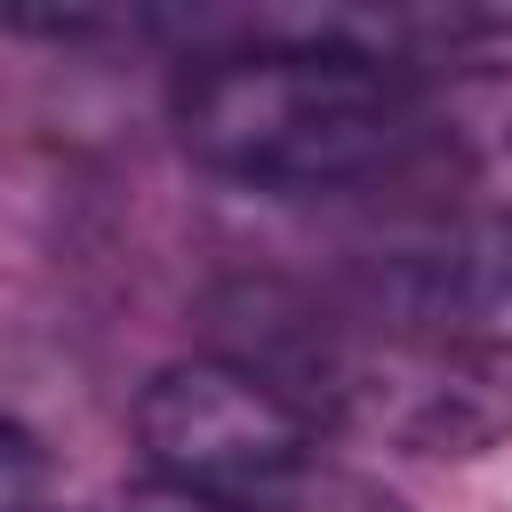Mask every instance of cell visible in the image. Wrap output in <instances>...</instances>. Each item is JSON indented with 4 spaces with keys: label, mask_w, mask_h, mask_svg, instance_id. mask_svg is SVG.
Returning a JSON list of instances; mask_svg holds the SVG:
<instances>
[{
    "label": "cell",
    "mask_w": 512,
    "mask_h": 512,
    "mask_svg": "<svg viewBox=\"0 0 512 512\" xmlns=\"http://www.w3.org/2000/svg\"><path fill=\"white\" fill-rule=\"evenodd\" d=\"M416 80L360 48H208L168 80V128L192 168L256 192H344L416 176Z\"/></svg>",
    "instance_id": "cell-1"
},
{
    "label": "cell",
    "mask_w": 512,
    "mask_h": 512,
    "mask_svg": "<svg viewBox=\"0 0 512 512\" xmlns=\"http://www.w3.org/2000/svg\"><path fill=\"white\" fill-rule=\"evenodd\" d=\"M224 360L288 392L320 432H360L400 456H480L512 432V384L472 352L352 328L288 280H224L208 296Z\"/></svg>",
    "instance_id": "cell-2"
},
{
    "label": "cell",
    "mask_w": 512,
    "mask_h": 512,
    "mask_svg": "<svg viewBox=\"0 0 512 512\" xmlns=\"http://www.w3.org/2000/svg\"><path fill=\"white\" fill-rule=\"evenodd\" d=\"M136 448L152 480L256 504L304 464H320V424L288 392H272L256 368L200 352V360H168L136 392Z\"/></svg>",
    "instance_id": "cell-3"
},
{
    "label": "cell",
    "mask_w": 512,
    "mask_h": 512,
    "mask_svg": "<svg viewBox=\"0 0 512 512\" xmlns=\"http://www.w3.org/2000/svg\"><path fill=\"white\" fill-rule=\"evenodd\" d=\"M376 328L448 344V352H512V216H448L392 240L368 264Z\"/></svg>",
    "instance_id": "cell-4"
},
{
    "label": "cell",
    "mask_w": 512,
    "mask_h": 512,
    "mask_svg": "<svg viewBox=\"0 0 512 512\" xmlns=\"http://www.w3.org/2000/svg\"><path fill=\"white\" fill-rule=\"evenodd\" d=\"M416 176L456 184L472 216H512V64L416 80Z\"/></svg>",
    "instance_id": "cell-5"
},
{
    "label": "cell",
    "mask_w": 512,
    "mask_h": 512,
    "mask_svg": "<svg viewBox=\"0 0 512 512\" xmlns=\"http://www.w3.org/2000/svg\"><path fill=\"white\" fill-rule=\"evenodd\" d=\"M248 512H408L384 480L368 472H336V464H304L296 480H280L272 496H256Z\"/></svg>",
    "instance_id": "cell-6"
},
{
    "label": "cell",
    "mask_w": 512,
    "mask_h": 512,
    "mask_svg": "<svg viewBox=\"0 0 512 512\" xmlns=\"http://www.w3.org/2000/svg\"><path fill=\"white\" fill-rule=\"evenodd\" d=\"M112 512H248L232 496H208V488H184V480H136Z\"/></svg>",
    "instance_id": "cell-7"
},
{
    "label": "cell",
    "mask_w": 512,
    "mask_h": 512,
    "mask_svg": "<svg viewBox=\"0 0 512 512\" xmlns=\"http://www.w3.org/2000/svg\"><path fill=\"white\" fill-rule=\"evenodd\" d=\"M24 512H48V504H24Z\"/></svg>",
    "instance_id": "cell-8"
}]
</instances>
